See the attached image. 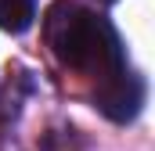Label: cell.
I'll return each mask as SVG.
<instances>
[{
    "instance_id": "6da1fadb",
    "label": "cell",
    "mask_w": 155,
    "mask_h": 151,
    "mask_svg": "<svg viewBox=\"0 0 155 151\" xmlns=\"http://www.w3.org/2000/svg\"><path fill=\"white\" fill-rule=\"evenodd\" d=\"M43 29H47V43H51L54 58L69 69L90 72L97 79L123 65V47H119L116 29L105 18L83 11L69 0H58L47 7Z\"/></svg>"
},
{
    "instance_id": "7a4b0ae2",
    "label": "cell",
    "mask_w": 155,
    "mask_h": 151,
    "mask_svg": "<svg viewBox=\"0 0 155 151\" xmlns=\"http://www.w3.org/2000/svg\"><path fill=\"white\" fill-rule=\"evenodd\" d=\"M94 104H97V112L108 115L112 122L137 119L141 104H144V83H141V76L126 72V65L97 76L94 79Z\"/></svg>"
},
{
    "instance_id": "3957f363",
    "label": "cell",
    "mask_w": 155,
    "mask_h": 151,
    "mask_svg": "<svg viewBox=\"0 0 155 151\" xmlns=\"http://www.w3.org/2000/svg\"><path fill=\"white\" fill-rule=\"evenodd\" d=\"M36 18V0H0V29L25 33Z\"/></svg>"
}]
</instances>
